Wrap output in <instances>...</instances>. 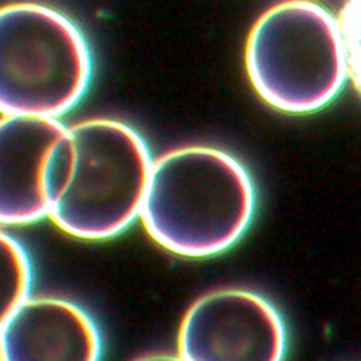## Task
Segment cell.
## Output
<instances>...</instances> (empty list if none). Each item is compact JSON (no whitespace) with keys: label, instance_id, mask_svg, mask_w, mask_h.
<instances>
[{"label":"cell","instance_id":"obj_1","mask_svg":"<svg viewBox=\"0 0 361 361\" xmlns=\"http://www.w3.org/2000/svg\"><path fill=\"white\" fill-rule=\"evenodd\" d=\"M253 212V180L240 161L219 148L185 147L152 164L141 219L161 247L201 259L233 246Z\"/></svg>","mask_w":361,"mask_h":361},{"label":"cell","instance_id":"obj_2","mask_svg":"<svg viewBox=\"0 0 361 361\" xmlns=\"http://www.w3.org/2000/svg\"><path fill=\"white\" fill-rule=\"evenodd\" d=\"M246 67L260 98L307 114L333 102L349 76L340 20L311 0H286L255 22Z\"/></svg>","mask_w":361,"mask_h":361},{"label":"cell","instance_id":"obj_3","mask_svg":"<svg viewBox=\"0 0 361 361\" xmlns=\"http://www.w3.org/2000/svg\"><path fill=\"white\" fill-rule=\"evenodd\" d=\"M90 74L89 44L63 13L37 2L0 8L2 114H66L87 92Z\"/></svg>","mask_w":361,"mask_h":361},{"label":"cell","instance_id":"obj_4","mask_svg":"<svg viewBox=\"0 0 361 361\" xmlns=\"http://www.w3.org/2000/svg\"><path fill=\"white\" fill-rule=\"evenodd\" d=\"M73 173L49 217L83 240L119 235L141 215L152 159L140 132L116 119H89L69 128Z\"/></svg>","mask_w":361,"mask_h":361},{"label":"cell","instance_id":"obj_5","mask_svg":"<svg viewBox=\"0 0 361 361\" xmlns=\"http://www.w3.org/2000/svg\"><path fill=\"white\" fill-rule=\"evenodd\" d=\"M286 329L264 296L221 289L199 298L179 329V357L186 361H279Z\"/></svg>","mask_w":361,"mask_h":361},{"label":"cell","instance_id":"obj_6","mask_svg":"<svg viewBox=\"0 0 361 361\" xmlns=\"http://www.w3.org/2000/svg\"><path fill=\"white\" fill-rule=\"evenodd\" d=\"M66 132L56 118L47 116L0 119V224H31L49 215L45 164Z\"/></svg>","mask_w":361,"mask_h":361},{"label":"cell","instance_id":"obj_7","mask_svg":"<svg viewBox=\"0 0 361 361\" xmlns=\"http://www.w3.org/2000/svg\"><path fill=\"white\" fill-rule=\"evenodd\" d=\"M102 338L94 322L73 302L25 298L0 331V360L94 361Z\"/></svg>","mask_w":361,"mask_h":361},{"label":"cell","instance_id":"obj_8","mask_svg":"<svg viewBox=\"0 0 361 361\" xmlns=\"http://www.w3.org/2000/svg\"><path fill=\"white\" fill-rule=\"evenodd\" d=\"M31 279L33 271L25 247L17 238L0 231V331L27 298Z\"/></svg>","mask_w":361,"mask_h":361},{"label":"cell","instance_id":"obj_9","mask_svg":"<svg viewBox=\"0 0 361 361\" xmlns=\"http://www.w3.org/2000/svg\"><path fill=\"white\" fill-rule=\"evenodd\" d=\"M340 27L350 80L361 94V0H345L340 13Z\"/></svg>","mask_w":361,"mask_h":361}]
</instances>
